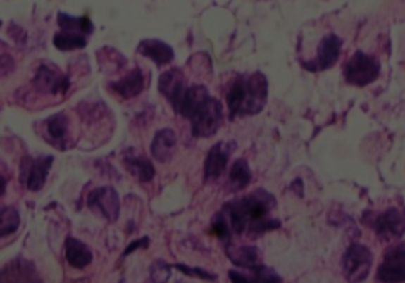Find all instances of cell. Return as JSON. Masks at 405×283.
<instances>
[{
    "label": "cell",
    "mask_w": 405,
    "mask_h": 283,
    "mask_svg": "<svg viewBox=\"0 0 405 283\" xmlns=\"http://www.w3.org/2000/svg\"><path fill=\"white\" fill-rule=\"evenodd\" d=\"M274 206L275 198L271 193L256 190L246 198L225 204L222 214L227 218L233 233L242 234L247 231L250 236H258L280 228V220L269 215Z\"/></svg>",
    "instance_id": "1"
},
{
    "label": "cell",
    "mask_w": 405,
    "mask_h": 283,
    "mask_svg": "<svg viewBox=\"0 0 405 283\" xmlns=\"http://www.w3.org/2000/svg\"><path fill=\"white\" fill-rule=\"evenodd\" d=\"M268 100V80L263 73L237 76L231 84L227 101L230 118L258 114Z\"/></svg>",
    "instance_id": "2"
},
{
    "label": "cell",
    "mask_w": 405,
    "mask_h": 283,
    "mask_svg": "<svg viewBox=\"0 0 405 283\" xmlns=\"http://www.w3.org/2000/svg\"><path fill=\"white\" fill-rule=\"evenodd\" d=\"M345 80L349 84L356 87H366L374 82L380 75V63L363 51H356L347 62L344 70Z\"/></svg>",
    "instance_id": "3"
},
{
    "label": "cell",
    "mask_w": 405,
    "mask_h": 283,
    "mask_svg": "<svg viewBox=\"0 0 405 283\" xmlns=\"http://www.w3.org/2000/svg\"><path fill=\"white\" fill-rule=\"evenodd\" d=\"M192 120V134L195 138H211L218 132L223 122V108L217 99L206 100L204 105L194 114Z\"/></svg>",
    "instance_id": "4"
},
{
    "label": "cell",
    "mask_w": 405,
    "mask_h": 283,
    "mask_svg": "<svg viewBox=\"0 0 405 283\" xmlns=\"http://www.w3.org/2000/svg\"><path fill=\"white\" fill-rule=\"evenodd\" d=\"M372 265V253L368 247L361 246V244H353L342 258V266L347 280L350 282H361L370 271Z\"/></svg>",
    "instance_id": "5"
},
{
    "label": "cell",
    "mask_w": 405,
    "mask_h": 283,
    "mask_svg": "<svg viewBox=\"0 0 405 283\" xmlns=\"http://www.w3.org/2000/svg\"><path fill=\"white\" fill-rule=\"evenodd\" d=\"M34 84L37 91L48 95H63L70 87V80L53 63H43L37 70Z\"/></svg>",
    "instance_id": "6"
},
{
    "label": "cell",
    "mask_w": 405,
    "mask_h": 283,
    "mask_svg": "<svg viewBox=\"0 0 405 283\" xmlns=\"http://www.w3.org/2000/svg\"><path fill=\"white\" fill-rule=\"evenodd\" d=\"M53 157H38V158H24L21 163V181L30 191H38L43 189L46 182L48 172L53 165Z\"/></svg>",
    "instance_id": "7"
},
{
    "label": "cell",
    "mask_w": 405,
    "mask_h": 283,
    "mask_svg": "<svg viewBox=\"0 0 405 283\" xmlns=\"http://www.w3.org/2000/svg\"><path fill=\"white\" fill-rule=\"evenodd\" d=\"M89 209L99 212L101 217H105L108 222H116L119 218L120 201L118 191L111 187H100L91 191L87 198Z\"/></svg>",
    "instance_id": "8"
},
{
    "label": "cell",
    "mask_w": 405,
    "mask_h": 283,
    "mask_svg": "<svg viewBox=\"0 0 405 283\" xmlns=\"http://www.w3.org/2000/svg\"><path fill=\"white\" fill-rule=\"evenodd\" d=\"M342 48V40L337 35H326L318 44L317 59L303 62V67L309 72H323L336 65Z\"/></svg>",
    "instance_id": "9"
},
{
    "label": "cell",
    "mask_w": 405,
    "mask_h": 283,
    "mask_svg": "<svg viewBox=\"0 0 405 283\" xmlns=\"http://www.w3.org/2000/svg\"><path fill=\"white\" fill-rule=\"evenodd\" d=\"M378 282H405V247L394 246L383 256L377 271Z\"/></svg>",
    "instance_id": "10"
},
{
    "label": "cell",
    "mask_w": 405,
    "mask_h": 283,
    "mask_svg": "<svg viewBox=\"0 0 405 283\" xmlns=\"http://www.w3.org/2000/svg\"><path fill=\"white\" fill-rule=\"evenodd\" d=\"M235 147L236 144L233 141H220V143H217L216 146L211 147V151L204 162L206 181H212V179L222 176V172L227 168L228 158Z\"/></svg>",
    "instance_id": "11"
},
{
    "label": "cell",
    "mask_w": 405,
    "mask_h": 283,
    "mask_svg": "<svg viewBox=\"0 0 405 283\" xmlns=\"http://www.w3.org/2000/svg\"><path fill=\"white\" fill-rule=\"evenodd\" d=\"M377 236L383 241H393L405 233V217L401 210L388 209L378 215L374 222Z\"/></svg>",
    "instance_id": "12"
},
{
    "label": "cell",
    "mask_w": 405,
    "mask_h": 283,
    "mask_svg": "<svg viewBox=\"0 0 405 283\" xmlns=\"http://www.w3.org/2000/svg\"><path fill=\"white\" fill-rule=\"evenodd\" d=\"M208 99L209 92L204 86H192L185 89L182 96L173 108H175V111L177 114H181L182 118L192 119L194 118V114L204 105Z\"/></svg>",
    "instance_id": "13"
},
{
    "label": "cell",
    "mask_w": 405,
    "mask_h": 283,
    "mask_svg": "<svg viewBox=\"0 0 405 283\" xmlns=\"http://www.w3.org/2000/svg\"><path fill=\"white\" fill-rule=\"evenodd\" d=\"M185 76L181 68H171L160 75L158 91L162 92L173 106L176 105L185 91Z\"/></svg>",
    "instance_id": "14"
},
{
    "label": "cell",
    "mask_w": 405,
    "mask_h": 283,
    "mask_svg": "<svg viewBox=\"0 0 405 283\" xmlns=\"http://www.w3.org/2000/svg\"><path fill=\"white\" fill-rule=\"evenodd\" d=\"M144 84H146L144 73L141 72L139 68H137L128 75H125L124 78H120L119 81L113 82L111 89L119 96H122V99L128 100V99H133V96H137L143 92Z\"/></svg>",
    "instance_id": "15"
},
{
    "label": "cell",
    "mask_w": 405,
    "mask_h": 283,
    "mask_svg": "<svg viewBox=\"0 0 405 283\" xmlns=\"http://www.w3.org/2000/svg\"><path fill=\"white\" fill-rule=\"evenodd\" d=\"M138 53L156 62L157 65H166V63L175 59V51H173L170 44L160 40H152V38L139 43Z\"/></svg>",
    "instance_id": "16"
},
{
    "label": "cell",
    "mask_w": 405,
    "mask_h": 283,
    "mask_svg": "<svg viewBox=\"0 0 405 283\" xmlns=\"http://www.w3.org/2000/svg\"><path fill=\"white\" fill-rule=\"evenodd\" d=\"M176 147V133L170 128H162L156 133V138L152 141L151 152L156 160L160 163L168 162L173 157V151Z\"/></svg>",
    "instance_id": "17"
},
{
    "label": "cell",
    "mask_w": 405,
    "mask_h": 283,
    "mask_svg": "<svg viewBox=\"0 0 405 283\" xmlns=\"http://www.w3.org/2000/svg\"><path fill=\"white\" fill-rule=\"evenodd\" d=\"M66 258L68 265L76 269H85L92 263V252L85 242L76 239V237H67L66 241Z\"/></svg>",
    "instance_id": "18"
},
{
    "label": "cell",
    "mask_w": 405,
    "mask_h": 283,
    "mask_svg": "<svg viewBox=\"0 0 405 283\" xmlns=\"http://www.w3.org/2000/svg\"><path fill=\"white\" fill-rule=\"evenodd\" d=\"M247 271H249V274L230 271V279L233 282H239V283H278V282H282V279L273 271V269H269L263 265H258L252 269H247Z\"/></svg>",
    "instance_id": "19"
},
{
    "label": "cell",
    "mask_w": 405,
    "mask_h": 283,
    "mask_svg": "<svg viewBox=\"0 0 405 283\" xmlns=\"http://www.w3.org/2000/svg\"><path fill=\"white\" fill-rule=\"evenodd\" d=\"M124 165L128 170V172L135 177L138 179L139 182H149L156 176V168L154 165L143 156H135V153H130L124 158Z\"/></svg>",
    "instance_id": "20"
},
{
    "label": "cell",
    "mask_w": 405,
    "mask_h": 283,
    "mask_svg": "<svg viewBox=\"0 0 405 283\" xmlns=\"http://www.w3.org/2000/svg\"><path fill=\"white\" fill-rule=\"evenodd\" d=\"M227 256L231 263L244 269H252L260 265V253L256 247H239V246H228Z\"/></svg>",
    "instance_id": "21"
},
{
    "label": "cell",
    "mask_w": 405,
    "mask_h": 283,
    "mask_svg": "<svg viewBox=\"0 0 405 283\" xmlns=\"http://www.w3.org/2000/svg\"><path fill=\"white\" fill-rule=\"evenodd\" d=\"M44 127H46L49 138L54 141L56 146L66 147L62 143L67 139L68 128H70V120L67 118V114L59 113V114L51 115V118H48L46 122H44Z\"/></svg>",
    "instance_id": "22"
},
{
    "label": "cell",
    "mask_w": 405,
    "mask_h": 283,
    "mask_svg": "<svg viewBox=\"0 0 405 283\" xmlns=\"http://www.w3.org/2000/svg\"><path fill=\"white\" fill-rule=\"evenodd\" d=\"M53 43L59 51H75V49L85 48L87 44V40H86V35L78 34V32L62 30L59 32V34L54 35Z\"/></svg>",
    "instance_id": "23"
},
{
    "label": "cell",
    "mask_w": 405,
    "mask_h": 283,
    "mask_svg": "<svg viewBox=\"0 0 405 283\" xmlns=\"http://www.w3.org/2000/svg\"><path fill=\"white\" fill-rule=\"evenodd\" d=\"M57 24L61 25L62 30H72L78 32L82 35H91L94 32V24L89 18H75L66 15V13H59L57 15Z\"/></svg>",
    "instance_id": "24"
},
{
    "label": "cell",
    "mask_w": 405,
    "mask_h": 283,
    "mask_svg": "<svg viewBox=\"0 0 405 283\" xmlns=\"http://www.w3.org/2000/svg\"><path fill=\"white\" fill-rule=\"evenodd\" d=\"M252 181V172H250L249 168V163L246 160H236L231 166V171H230V184L233 190H242L246 189L247 185Z\"/></svg>",
    "instance_id": "25"
},
{
    "label": "cell",
    "mask_w": 405,
    "mask_h": 283,
    "mask_svg": "<svg viewBox=\"0 0 405 283\" xmlns=\"http://www.w3.org/2000/svg\"><path fill=\"white\" fill-rule=\"evenodd\" d=\"M21 225L19 212L11 206H0V237H5L18 231Z\"/></svg>",
    "instance_id": "26"
},
{
    "label": "cell",
    "mask_w": 405,
    "mask_h": 283,
    "mask_svg": "<svg viewBox=\"0 0 405 283\" xmlns=\"http://www.w3.org/2000/svg\"><path fill=\"white\" fill-rule=\"evenodd\" d=\"M211 231L218 237V239H228V237L233 234V231H231L227 218H225L222 212H218V214L212 218Z\"/></svg>",
    "instance_id": "27"
},
{
    "label": "cell",
    "mask_w": 405,
    "mask_h": 283,
    "mask_svg": "<svg viewBox=\"0 0 405 283\" xmlns=\"http://www.w3.org/2000/svg\"><path fill=\"white\" fill-rule=\"evenodd\" d=\"M175 268L177 269L179 272H182V274L187 275V277H198V279H203V280H216L214 274L206 272L200 268H189V266H185V265H179V263H177V265H175Z\"/></svg>",
    "instance_id": "28"
},
{
    "label": "cell",
    "mask_w": 405,
    "mask_h": 283,
    "mask_svg": "<svg viewBox=\"0 0 405 283\" xmlns=\"http://www.w3.org/2000/svg\"><path fill=\"white\" fill-rule=\"evenodd\" d=\"M171 266L166 265L165 261H156L151 269V277L154 282H165L170 277Z\"/></svg>",
    "instance_id": "29"
},
{
    "label": "cell",
    "mask_w": 405,
    "mask_h": 283,
    "mask_svg": "<svg viewBox=\"0 0 405 283\" xmlns=\"http://www.w3.org/2000/svg\"><path fill=\"white\" fill-rule=\"evenodd\" d=\"M13 70V59L6 53L4 43H0V76L10 73Z\"/></svg>",
    "instance_id": "30"
},
{
    "label": "cell",
    "mask_w": 405,
    "mask_h": 283,
    "mask_svg": "<svg viewBox=\"0 0 405 283\" xmlns=\"http://www.w3.org/2000/svg\"><path fill=\"white\" fill-rule=\"evenodd\" d=\"M147 246H149V237H141V239H137V241H133L130 246H128L125 249V252L124 255H132L133 252H137L138 249H146Z\"/></svg>",
    "instance_id": "31"
},
{
    "label": "cell",
    "mask_w": 405,
    "mask_h": 283,
    "mask_svg": "<svg viewBox=\"0 0 405 283\" xmlns=\"http://www.w3.org/2000/svg\"><path fill=\"white\" fill-rule=\"evenodd\" d=\"M6 182H8V179H6L5 176H0V196H4V195H5Z\"/></svg>",
    "instance_id": "32"
}]
</instances>
